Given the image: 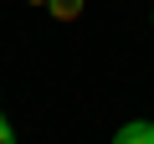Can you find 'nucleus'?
<instances>
[{"mask_svg": "<svg viewBox=\"0 0 154 144\" xmlns=\"http://www.w3.org/2000/svg\"><path fill=\"white\" fill-rule=\"evenodd\" d=\"M113 144H154V118H128L113 134Z\"/></svg>", "mask_w": 154, "mask_h": 144, "instance_id": "f257e3e1", "label": "nucleus"}, {"mask_svg": "<svg viewBox=\"0 0 154 144\" xmlns=\"http://www.w3.org/2000/svg\"><path fill=\"white\" fill-rule=\"evenodd\" d=\"M57 21H77V16H82L88 11V0H51V5H46Z\"/></svg>", "mask_w": 154, "mask_h": 144, "instance_id": "f03ea898", "label": "nucleus"}, {"mask_svg": "<svg viewBox=\"0 0 154 144\" xmlns=\"http://www.w3.org/2000/svg\"><path fill=\"white\" fill-rule=\"evenodd\" d=\"M0 144H16V129H11V118L0 113Z\"/></svg>", "mask_w": 154, "mask_h": 144, "instance_id": "7ed1b4c3", "label": "nucleus"}, {"mask_svg": "<svg viewBox=\"0 0 154 144\" xmlns=\"http://www.w3.org/2000/svg\"><path fill=\"white\" fill-rule=\"evenodd\" d=\"M26 5H51V0H26Z\"/></svg>", "mask_w": 154, "mask_h": 144, "instance_id": "20e7f679", "label": "nucleus"}]
</instances>
